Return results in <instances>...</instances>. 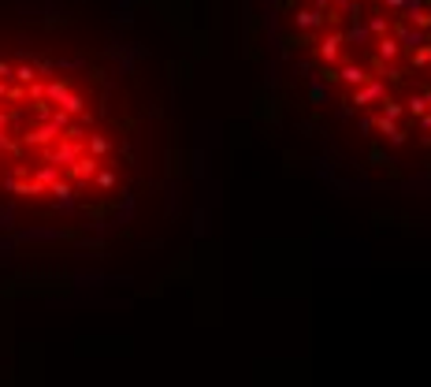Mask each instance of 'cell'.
Returning <instances> with one entry per match:
<instances>
[{
	"instance_id": "7a4b0ae2",
	"label": "cell",
	"mask_w": 431,
	"mask_h": 387,
	"mask_svg": "<svg viewBox=\"0 0 431 387\" xmlns=\"http://www.w3.org/2000/svg\"><path fill=\"white\" fill-rule=\"evenodd\" d=\"M283 49L368 134H420L431 112V0H279Z\"/></svg>"
},
{
	"instance_id": "6da1fadb",
	"label": "cell",
	"mask_w": 431,
	"mask_h": 387,
	"mask_svg": "<svg viewBox=\"0 0 431 387\" xmlns=\"http://www.w3.org/2000/svg\"><path fill=\"white\" fill-rule=\"evenodd\" d=\"M123 108L104 45L0 26V197L37 212L93 205L127 160Z\"/></svg>"
}]
</instances>
